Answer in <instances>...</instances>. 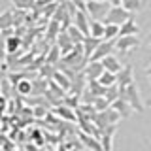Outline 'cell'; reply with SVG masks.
<instances>
[{
	"label": "cell",
	"mask_w": 151,
	"mask_h": 151,
	"mask_svg": "<svg viewBox=\"0 0 151 151\" xmlns=\"http://www.w3.org/2000/svg\"><path fill=\"white\" fill-rule=\"evenodd\" d=\"M129 19H132V12H129V9L123 8V6H111L106 19H104V23H106V25H119L121 27L123 23H127Z\"/></svg>",
	"instance_id": "cell-1"
},
{
	"label": "cell",
	"mask_w": 151,
	"mask_h": 151,
	"mask_svg": "<svg viewBox=\"0 0 151 151\" xmlns=\"http://www.w3.org/2000/svg\"><path fill=\"white\" fill-rule=\"evenodd\" d=\"M111 4L108 2H102V0H91V2H87V13L91 19H96V21H104L108 15V12H110Z\"/></svg>",
	"instance_id": "cell-2"
},
{
	"label": "cell",
	"mask_w": 151,
	"mask_h": 151,
	"mask_svg": "<svg viewBox=\"0 0 151 151\" xmlns=\"http://www.w3.org/2000/svg\"><path fill=\"white\" fill-rule=\"evenodd\" d=\"M119 91H121V89H119ZM121 96L129 100V104L134 108V111H138V113L144 111V102H142V96H140V91H138V87H136V83H130L127 89H123Z\"/></svg>",
	"instance_id": "cell-3"
},
{
	"label": "cell",
	"mask_w": 151,
	"mask_h": 151,
	"mask_svg": "<svg viewBox=\"0 0 151 151\" xmlns=\"http://www.w3.org/2000/svg\"><path fill=\"white\" fill-rule=\"evenodd\" d=\"M104 72H106V68H104L102 60H89L83 70V76L87 81H91V79H100V76Z\"/></svg>",
	"instance_id": "cell-4"
},
{
	"label": "cell",
	"mask_w": 151,
	"mask_h": 151,
	"mask_svg": "<svg viewBox=\"0 0 151 151\" xmlns=\"http://www.w3.org/2000/svg\"><path fill=\"white\" fill-rule=\"evenodd\" d=\"M72 25L78 27L85 36H89V32H91V19H89V13L78 9V12H76V15H74V19H72Z\"/></svg>",
	"instance_id": "cell-5"
},
{
	"label": "cell",
	"mask_w": 151,
	"mask_h": 151,
	"mask_svg": "<svg viewBox=\"0 0 151 151\" xmlns=\"http://www.w3.org/2000/svg\"><path fill=\"white\" fill-rule=\"evenodd\" d=\"M138 38L136 36H119L115 40V49L119 51V53H129L130 49H134V47H138Z\"/></svg>",
	"instance_id": "cell-6"
},
{
	"label": "cell",
	"mask_w": 151,
	"mask_h": 151,
	"mask_svg": "<svg viewBox=\"0 0 151 151\" xmlns=\"http://www.w3.org/2000/svg\"><path fill=\"white\" fill-rule=\"evenodd\" d=\"M113 49H115V40H102L100 45L96 47V51L93 53L91 60H102V59H106L108 55H111Z\"/></svg>",
	"instance_id": "cell-7"
},
{
	"label": "cell",
	"mask_w": 151,
	"mask_h": 151,
	"mask_svg": "<svg viewBox=\"0 0 151 151\" xmlns=\"http://www.w3.org/2000/svg\"><path fill=\"white\" fill-rule=\"evenodd\" d=\"M130 83H134V72H132L130 66H125V68L117 74V85H119V89L123 91V89H127Z\"/></svg>",
	"instance_id": "cell-8"
},
{
	"label": "cell",
	"mask_w": 151,
	"mask_h": 151,
	"mask_svg": "<svg viewBox=\"0 0 151 151\" xmlns=\"http://www.w3.org/2000/svg\"><path fill=\"white\" fill-rule=\"evenodd\" d=\"M57 40H59V47H60V51H63V57L68 55V53H72V51L76 49V44L72 42V38H70V34L66 30L64 32H59Z\"/></svg>",
	"instance_id": "cell-9"
},
{
	"label": "cell",
	"mask_w": 151,
	"mask_h": 151,
	"mask_svg": "<svg viewBox=\"0 0 151 151\" xmlns=\"http://www.w3.org/2000/svg\"><path fill=\"white\" fill-rule=\"evenodd\" d=\"M111 108L119 111L121 117H130L132 113H134V108H132L130 104H129V100H127V98H123V96H119L117 100H113L111 102Z\"/></svg>",
	"instance_id": "cell-10"
},
{
	"label": "cell",
	"mask_w": 151,
	"mask_h": 151,
	"mask_svg": "<svg viewBox=\"0 0 151 151\" xmlns=\"http://www.w3.org/2000/svg\"><path fill=\"white\" fill-rule=\"evenodd\" d=\"M100 38H93V36H87L85 38V42H83V53H85V59L87 60H91V57L93 53L96 51V47L100 45Z\"/></svg>",
	"instance_id": "cell-11"
},
{
	"label": "cell",
	"mask_w": 151,
	"mask_h": 151,
	"mask_svg": "<svg viewBox=\"0 0 151 151\" xmlns=\"http://www.w3.org/2000/svg\"><path fill=\"white\" fill-rule=\"evenodd\" d=\"M102 64H104V68L108 70V72H113V74H119L125 66H121V63H119V59H117L115 55H108L106 59H102Z\"/></svg>",
	"instance_id": "cell-12"
},
{
	"label": "cell",
	"mask_w": 151,
	"mask_h": 151,
	"mask_svg": "<svg viewBox=\"0 0 151 151\" xmlns=\"http://www.w3.org/2000/svg\"><path fill=\"white\" fill-rule=\"evenodd\" d=\"M113 136H115V125H110L108 129H104L102 138H100L104 151H111V147H113Z\"/></svg>",
	"instance_id": "cell-13"
},
{
	"label": "cell",
	"mask_w": 151,
	"mask_h": 151,
	"mask_svg": "<svg viewBox=\"0 0 151 151\" xmlns=\"http://www.w3.org/2000/svg\"><path fill=\"white\" fill-rule=\"evenodd\" d=\"M89 36L104 40V36H106V23L96 21V19H91V32H89Z\"/></svg>",
	"instance_id": "cell-14"
},
{
	"label": "cell",
	"mask_w": 151,
	"mask_h": 151,
	"mask_svg": "<svg viewBox=\"0 0 151 151\" xmlns=\"http://www.w3.org/2000/svg\"><path fill=\"white\" fill-rule=\"evenodd\" d=\"M138 32H140L138 23H136L134 19H129L127 23H123V25H121L119 36H138Z\"/></svg>",
	"instance_id": "cell-15"
},
{
	"label": "cell",
	"mask_w": 151,
	"mask_h": 151,
	"mask_svg": "<svg viewBox=\"0 0 151 151\" xmlns=\"http://www.w3.org/2000/svg\"><path fill=\"white\" fill-rule=\"evenodd\" d=\"M15 91L19 94H23V96H27V94L34 93V83H32L30 79H21V81L15 85Z\"/></svg>",
	"instance_id": "cell-16"
},
{
	"label": "cell",
	"mask_w": 151,
	"mask_h": 151,
	"mask_svg": "<svg viewBox=\"0 0 151 151\" xmlns=\"http://www.w3.org/2000/svg\"><path fill=\"white\" fill-rule=\"evenodd\" d=\"M66 32L70 34V38H72V42H74L76 45H78V44H83L85 38H87V36H85V34H83V32L79 30V28L76 27V25H70L68 28H66Z\"/></svg>",
	"instance_id": "cell-17"
},
{
	"label": "cell",
	"mask_w": 151,
	"mask_h": 151,
	"mask_svg": "<svg viewBox=\"0 0 151 151\" xmlns=\"http://www.w3.org/2000/svg\"><path fill=\"white\" fill-rule=\"evenodd\" d=\"M100 85H104V87H111V85H117V74H113V72H104L102 76H100Z\"/></svg>",
	"instance_id": "cell-18"
},
{
	"label": "cell",
	"mask_w": 151,
	"mask_h": 151,
	"mask_svg": "<svg viewBox=\"0 0 151 151\" xmlns=\"http://www.w3.org/2000/svg\"><path fill=\"white\" fill-rule=\"evenodd\" d=\"M53 79H55V83L60 85L63 89H70V85H72V81L66 78V74L64 72H59V70H55V72H53Z\"/></svg>",
	"instance_id": "cell-19"
},
{
	"label": "cell",
	"mask_w": 151,
	"mask_h": 151,
	"mask_svg": "<svg viewBox=\"0 0 151 151\" xmlns=\"http://www.w3.org/2000/svg\"><path fill=\"white\" fill-rule=\"evenodd\" d=\"M60 59H63V51H60L59 45H55V47H51L49 55L45 57V63H47V64H55L57 60H60Z\"/></svg>",
	"instance_id": "cell-20"
},
{
	"label": "cell",
	"mask_w": 151,
	"mask_h": 151,
	"mask_svg": "<svg viewBox=\"0 0 151 151\" xmlns=\"http://www.w3.org/2000/svg\"><path fill=\"white\" fill-rule=\"evenodd\" d=\"M119 32H121L119 25H106V36H104V40H117Z\"/></svg>",
	"instance_id": "cell-21"
},
{
	"label": "cell",
	"mask_w": 151,
	"mask_h": 151,
	"mask_svg": "<svg viewBox=\"0 0 151 151\" xmlns=\"http://www.w3.org/2000/svg\"><path fill=\"white\" fill-rule=\"evenodd\" d=\"M94 110L96 111H106V110H110V106H111V102L108 100L106 96H96V100H94Z\"/></svg>",
	"instance_id": "cell-22"
},
{
	"label": "cell",
	"mask_w": 151,
	"mask_h": 151,
	"mask_svg": "<svg viewBox=\"0 0 151 151\" xmlns=\"http://www.w3.org/2000/svg\"><path fill=\"white\" fill-rule=\"evenodd\" d=\"M144 6V0H123V8H127L129 12H140Z\"/></svg>",
	"instance_id": "cell-23"
},
{
	"label": "cell",
	"mask_w": 151,
	"mask_h": 151,
	"mask_svg": "<svg viewBox=\"0 0 151 151\" xmlns=\"http://www.w3.org/2000/svg\"><path fill=\"white\" fill-rule=\"evenodd\" d=\"M19 45H21V40H19L17 36L6 38V51H8V53H15V51L19 49Z\"/></svg>",
	"instance_id": "cell-24"
},
{
	"label": "cell",
	"mask_w": 151,
	"mask_h": 151,
	"mask_svg": "<svg viewBox=\"0 0 151 151\" xmlns=\"http://www.w3.org/2000/svg\"><path fill=\"white\" fill-rule=\"evenodd\" d=\"M106 117H108V123H110V125H117L119 119H121V113L110 106V110H106Z\"/></svg>",
	"instance_id": "cell-25"
},
{
	"label": "cell",
	"mask_w": 151,
	"mask_h": 151,
	"mask_svg": "<svg viewBox=\"0 0 151 151\" xmlns=\"http://www.w3.org/2000/svg\"><path fill=\"white\" fill-rule=\"evenodd\" d=\"M60 113V117H64V119H68V121H76V117L72 115V110H70V108H59V110H57Z\"/></svg>",
	"instance_id": "cell-26"
},
{
	"label": "cell",
	"mask_w": 151,
	"mask_h": 151,
	"mask_svg": "<svg viewBox=\"0 0 151 151\" xmlns=\"http://www.w3.org/2000/svg\"><path fill=\"white\" fill-rule=\"evenodd\" d=\"M13 4H15L17 8H21V9H25V8H28L32 4V0H13Z\"/></svg>",
	"instance_id": "cell-27"
},
{
	"label": "cell",
	"mask_w": 151,
	"mask_h": 151,
	"mask_svg": "<svg viewBox=\"0 0 151 151\" xmlns=\"http://www.w3.org/2000/svg\"><path fill=\"white\" fill-rule=\"evenodd\" d=\"M9 17H12V12H6L2 15V28H8L9 27Z\"/></svg>",
	"instance_id": "cell-28"
},
{
	"label": "cell",
	"mask_w": 151,
	"mask_h": 151,
	"mask_svg": "<svg viewBox=\"0 0 151 151\" xmlns=\"http://www.w3.org/2000/svg\"><path fill=\"white\" fill-rule=\"evenodd\" d=\"M34 113H36V117H44L45 110H44V108H36V110H34Z\"/></svg>",
	"instance_id": "cell-29"
},
{
	"label": "cell",
	"mask_w": 151,
	"mask_h": 151,
	"mask_svg": "<svg viewBox=\"0 0 151 151\" xmlns=\"http://www.w3.org/2000/svg\"><path fill=\"white\" fill-rule=\"evenodd\" d=\"M111 6H123V0H108Z\"/></svg>",
	"instance_id": "cell-30"
},
{
	"label": "cell",
	"mask_w": 151,
	"mask_h": 151,
	"mask_svg": "<svg viewBox=\"0 0 151 151\" xmlns=\"http://www.w3.org/2000/svg\"><path fill=\"white\" fill-rule=\"evenodd\" d=\"M145 72H147V76H151V63L147 64V68H145Z\"/></svg>",
	"instance_id": "cell-31"
},
{
	"label": "cell",
	"mask_w": 151,
	"mask_h": 151,
	"mask_svg": "<svg viewBox=\"0 0 151 151\" xmlns=\"http://www.w3.org/2000/svg\"><path fill=\"white\" fill-rule=\"evenodd\" d=\"M83 2H91V0H83Z\"/></svg>",
	"instance_id": "cell-32"
},
{
	"label": "cell",
	"mask_w": 151,
	"mask_h": 151,
	"mask_svg": "<svg viewBox=\"0 0 151 151\" xmlns=\"http://www.w3.org/2000/svg\"><path fill=\"white\" fill-rule=\"evenodd\" d=\"M149 49H151V44H149Z\"/></svg>",
	"instance_id": "cell-33"
},
{
	"label": "cell",
	"mask_w": 151,
	"mask_h": 151,
	"mask_svg": "<svg viewBox=\"0 0 151 151\" xmlns=\"http://www.w3.org/2000/svg\"><path fill=\"white\" fill-rule=\"evenodd\" d=\"M102 2H106V0H102Z\"/></svg>",
	"instance_id": "cell-34"
},
{
	"label": "cell",
	"mask_w": 151,
	"mask_h": 151,
	"mask_svg": "<svg viewBox=\"0 0 151 151\" xmlns=\"http://www.w3.org/2000/svg\"><path fill=\"white\" fill-rule=\"evenodd\" d=\"M149 79H151V76H149Z\"/></svg>",
	"instance_id": "cell-35"
}]
</instances>
